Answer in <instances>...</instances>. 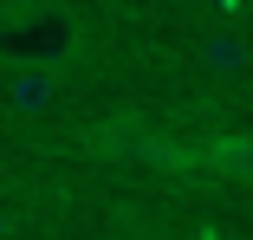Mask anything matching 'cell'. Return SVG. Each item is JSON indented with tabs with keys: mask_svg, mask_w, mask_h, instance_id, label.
<instances>
[{
	"mask_svg": "<svg viewBox=\"0 0 253 240\" xmlns=\"http://www.w3.org/2000/svg\"><path fill=\"white\" fill-rule=\"evenodd\" d=\"M84 52V20L65 0L0 13V65L7 72H65Z\"/></svg>",
	"mask_w": 253,
	"mask_h": 240,
	"instance_id": "obj_1",
	"label": "cell"
},
{
	"mask_svg": "<svg viewBox=\"0 0 253 240\" xmlns=\"http://www.w3.org/2000/svg\"><path fill=\"white\" fill-rule=\"evenodd\" d=\"M52 98H59V72H7V104L20 117H39Z\"/></svg>",
	"mask_w": 253,
	"mask_h": 240,
	"instance_id": "obj_2",
	"label": "cell"
},
{
	"mask_svg": "<svg viewBox=\"0 0 253 240\" xmlns=\"http://www.w3.org/2000/svg\"><path fill=\"white\" fill-rule=\"evenodd\" d=\"M214 175H234V182H253V136H214L208 150H201Z\"/></svg>",
	"mask_w": 253,
	"mask_h": 240,
	"instance_id": "obj_3",
	"label": "cell"
},
{
	"mask_svg": "<svg viewBox=\"0 0 253 240\" xmlns=\"http://www.w3.org/2000/svg\"><path fill=\"white\" fill-rule=\"evenodd\" d=\"M201 65H208V72H214V78H234V72H240V65H247V45H240V39H234V33H214V39H208V45H201Z\"/></svg>",
	"mask_w": 253,
	"mask_h": 240,
	"instance_id": "obj_4",
	"label": "cell"
},
{
	"mask_svg": "<svg viewBox=\"0 0 253 240\" xmlns=\"http://www.w3.org/2000/svg\"><path fill=\"white\" fill-rule=\"evenodd\" d=\"M13 7H45V0H0V13H13Z\"/></svg>",
	"mask_w": 253,
	"mask_h": 240,
	"instance_id": "obj_5",
	"label": "cell"
}]
</instances>
